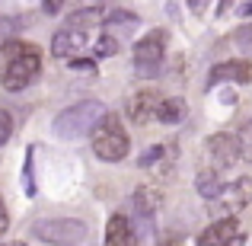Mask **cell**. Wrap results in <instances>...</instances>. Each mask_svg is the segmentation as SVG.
I'll return each instance as SVG.
<instances>
[{
    "mask_svg": "<svg viewBox=\"0 0 252 246\" xmlns=\"http://www.w3.org/2000/svg\"><path fill=\"white\" fill-rule=\"evenodd\" d=\"M3 68H0V86L6 93H19L26 90L42 70V55L35 45L26 42H3Z\"/></svg>",
    "mask_w": 252,
    "mask_h": 246,
    "instance_id": "6da1fadb",
    "label": "cell"
},
{
    "mask_svg": "<svg viewBox=\"0 0 252 246\" xmlns=\"http://www.w3.org/2000/svg\"><path fill=\"white\" fill-rule=\"evenodd\" d=\"M128 147H131L128 131L122 128V122H118L115 115L105 112V118L93 128V154L105 163H118V160H125Z\"/></svg>",
    "mask_w": 252,
    "mask_h": 246,
    "instance_id": "3957f363",
    "label": "cell"
},
{
    "mask_svg": "<svg viewBox=\"0 0 252 246\" xmlns=\"http://www.w3.org/2000/svg\"><path fill=\"white\" fill-rule=\"evenodd\" d=\"M23 192L26 195H32L35 192V182H32V157L26 160V176H23Z\"/></svg>",
    "mask_w": 252,
    "mask_h": 246,
    "instance_id": "cb8c5ba5",
    "label": "cell"
},
{
    "mask_svg": "<svg viewBox=\"0 0 252 246\" xmlns=\"http://www.w3.org/2000/svg\"><path fill=\"white\" fill-rule=\"evenodd\" d=\"M102 118H105V105L99 99H83V103H74L55 118V135L61 141H80V138L93 135V128Z\"/></svg>",
    "mask_w": 252,
    "mask_h": 246,
    "instance_id": "7a4b0ae2",
    "label": "cell"
},
{
    "mask_svg": "<svg viewBox=\"0 0 252 246\" xmlns=\"http://www.w3.org/2000/svg\"><path fill=\"white\" fill-rule=\"evenodd\" d=\"M217 202H220L223 208H230V211L246 208V205L252 202V179L249 176L233 179L230 185H223V192H220V198H217Z\"/></svg>",
    "mask_w": 252,
    "mask_h": 246,
    "instance_id": "30bf717a",
    "label": "cell"
},
{
    "mask_svg": "<svg viewBox=\"0 0 252 246\" xmlns=\"http://www.w3.org/2000/svg\"><path fill=\"white\" fill-rule=\"evenodd\" d=\"M169 144H154V147H147V150H144V157H141V166H144V170H160V163L163 160H169Z\"/></svg>",
    "mask_w": 252,
    "mask_h": 246,
    "instance_id": "e0dca14e",
    "label": "cell"
},
{
    "mask_svg": "<svg viewBox=\"0 0 252 246\" xmlns=\"http://www.w3.org/2000/svg\"><path fill=\"white\" fill-rule=\"evenodd\" d=\"M240 154H243V160L252 163V118L240 128Z\"/></svg>",
    "mask_w": 252,
    "mask_h": 246,
    "instance_id": "ac0fdd59",
    "label": "cell"
},
{
    "mask_svg": "<svg viewBox=\"0 0 252 246\" xmlns=\"http://www.w3.org/2000/svg\"><path fill=\"white\" fill-rule=\"evenodd\" d=\"M42 10L48 13V16H55V13L64 10V0H42Z\"/></svg>",
    "mask_w": 252,
    "mask_h": 246,
    "instance_id": "484cf974",
    "label": "cell"
},
{
    "mask_svg": "<svg viewBox=\"0 0 252 246\" xmlns=\"http://www.w3.org/2000/svg\"><path fill=\"white\" fill-rule=\"evenodd\" d=\"M13 128H16V125H13V115L3 109V105H0V147H3V144L13 138Z\"/></svg>",
    "mask_w": 252,
    "mask_h": 246,
    "instance_id": "44dd1931",
    "label": "cell"
},
{
    "mask_svg": "<svg viewBox=\"0 0 252 246\" xmlns=\"http://www.w3.org/2000/svg\"><path fill=\"white\" fill-rule=\"evenodd\" d=\"M70 68H74V70H86L90 77H96V64H93V61H83V58H74V61H70Z\"/></svg>",
    "mask_w": 252,
    "mask_h": 246,
    "instance_id": "d4e9b609",
    "label": "cell"
},
{
    "mask_svg": "<svg viewBox=\"0 0 252 246\" xmlns=\"http://www.w3.org/2000/svg\"><path fill=\"white\" fill-rule=\"evenodd\" d=\"M131 205H134V214H137V221H141V227L150 230V221L157 217V211H160V205H163V192L154 189V185H141V189H134V195H131Z\"/></svg>",
    "mask_w": 252,
    "mask_h": 246,
    "instance_id": "52a82bcc",
    "label": "cell"
},
{
    "mask_svg": "<svg viewBox=\"0 0 252 246\" xmlns=\"http://www.w3.org/2000/svg\"><path fill=\"white\" fill-rule=\"evenodd\" d=\"M105 23V13L99 10V6H86V10H77L67 16V26H74V29H96V26Z\"/></svg>",
    "mask_w": 252,
    "mask_h": 246,
    "instance_id": "9a60e30c",
    "label": "cell"
},
{
    "mask_svg": "<svg viewBox=\"0 0 252 246\" xmlns=\"http://www.w3.org/2000/svg\"><path fill=\"white\" fill-rule=\"evenodd\" d=\"M157 105H160V93L157 90H137L128 103L131 122L144 125V122H150V118H157Z\"/></svg>",
    "mask_w": 252,
    "mask_h": 246,
    "instance_id": "9c48e42d",
    "label": "cell"
},
{
    "mask_svg": "<svg viewBox=\"0 0 252 246\" xmlns=\"http://www.w3.org/2000/svg\"><path fill=\"white\" fill-rule=\"evenodd\" d=\"M105 23H109V26H118V23H122V26H131V29H134V26H137V16H134V13H125V10H115V13H109V16H105Z\"/></svg>",
    "mask_w": 252,
    "mask_h": 246,
    "instance_id": "7402d4cb",
    "label": "cell"
},
{
    "mask_svg": "<svg viewBox=\"0 0 252 246\" xmlns=\"http://www.w3.org/2000/svg\"><path fill=\"white\" fill-rule=\"evenodd\" d=\"M86 48H90V35H86V29L64 26V29L55 32V38H51V55H58V58L80 55V51H86Z\"/></svg>",
    "mask_w": 252,
    "mask_h": 246,
    "instance_id": "ba28073f",
    "label": "cell"
},
{
    "mask_svg": "<svg viewBox=\"0 0 252 246\" xmlns=\"http://www.w3.org/2000/svg\"><path fill=\"white\" fill-rule=\"evenodd\" d=\"M195 189H198V195H201L204 202H217V198H220V192H223L220 179H217V170H201V173H198Z\"/></svg>",
    "mask_w": 252,
    "mask_h": 246,
    "instance_id": "5bb4252c",
    "label": "cell"
},
{
    "mask_svg": "<svg viewBox=\"0 0 252 246\" xmlns=\"http://www.w3.org/2000/svg\"><path fill=\"white\" fill-rule=\"evenodd\" d=\"M240 224H236V217H220V221H214L208 230H204L201 237H198V243L204 246H220V243H233V240H243L240 234Z\"/></svg>",
    "mask_w": 252,
    "mask_h": 246,
    "instance_id": "7c38bea8",
    "label": "cell"
},
{
    "mask_svg": "<svg viewBox=\"0 0 252 246\" xmlns=\"http://www.w3.org/2000/svg\"><path fill=\"white\" fill-rule=\"evenodd\" d=\"M252 83V61H227V64H217L214 70H211L208 83Z\"/></svg>",
    "mask_w": 252,
    "mask_h": 246,
    "instance_id": "8fae6325",
    "label": "cell"
},
{
    "mask_svg": "<svg viewBox=\"0 0 252 246\" xmlns=\"http://www.w3.org/2000/svg\"><path fill=\"white\" fill-rule=\"evenodd\" d=\"M10 227V217H6V208H3V198H0V234Z\"/></svg>",
    "mask_w": 252,
    "mask_h": 246,
    "instance_id": "83f0119b",
    "label": "cell"
},
{
    "mask_svg": "<svg viewBox=\"0 0 252 246\" xmlns=\"http://www.w3.org/2000/svg\"><path fill=\"white\" fill-rule=\"evenodd\" d=\"M204 154H208V163L211 170H230L236 160H240V138H230V135H214L208 138V144H204Z\"/></svg>",
    "mask_w": 252,
    "mask_h": 246,
    "instance_id": "8992f818",
    "label": "cell"
},
{
    "mask_svg": "<svg viewBox=\"0 0 252 246\" xmlns=\"http://www.w3.org/2000/svg\"><path fill=\"white\" fill-rule=\"evenodd\" d=\"M96 58H112V55H118V42L112 35H102V38H96Z\"/></svg>",
    "mask_w": 252,
    "mask_h": 246,
    "instance_id": "d6986e66",
    "label": "cell"
},
{
    "mask_svg": "<svg viewBox=\"0 0 252 246\" xmlns=\"http://www.w3.org/2000/svg\"><path fill=\"white\" fill-rule=\"evenodd\" d=\"M236 45L252 55V23H246V26H240V29H236Z\"/></svg>",
    "mask_w": 252,
    "mask_h": 246,
    "instance_id": "603a6c76",
    "label": "cell"
},
{
    "mask_svg": "<svg viewBox=\"0 0 252 246\" xmlns=\"http://www.w3.org/2000/svg\"><path fill=\"white\" fill-rule=\"evenodd\" d=\"M157 118L166 125H176L185 118V99L172 96V99H160V105H157Z\"/></svg>",
    "mask_w": 252,
    "mask_h": 246,
    "instance_id": "2e32d148",
    "label": "cell"
},
{
    "mask_svg": "<svg viewBox=\"0 0 252 246\" xmlns=\"http://www.w3.org/2000/svg\"><path fill=\"white\" fill-rule=\"evenodd\" d=\"M19 29H23V19H16V16H0V45H3L13 32H19Z\"/></svg>",
    "mask_w": 252,
    "mask_h": 246,
    "instance_id": "ffe728a7",
    "label": "cell"
},
{
    "mask_svg": "<svg viewBox=\"0 0 252 246\" xmlns=\"http://www.w3.org/2000/svg\"><path fill=\"white\" fill-rule=\"evenodd\" d=\"M137 240V234H134V227H131V221L125 214H115L109 221V227H105V243L109 246H131Z\"/></svg>",
    "mask_w": 252,
    "mask_h": 246,
    "instance_id": "4fadbf2b",
    "label": "cell"
},
{
    "mask_svg": "<svg viewBox=\"0 0 252 246\" xmlns=\"http://www.w3.org/2000/svg\"><path fill=\"white\" fill-rule=\"evenodd\" d=\"M208 3L211 0H189V10L195 13V16H204V13H208Z\"/></svg>",
    "mask_w": 252,
    "mask_h": 246,
    "instance_id": "4316f807",
    "label": "cell"
},
{
    "mask_svg": "<svg viewBox=\"0 0 252 246\" xmlns=\"http://www.w3.org/2000/svg\"><path fill=\"white\" fill-rule=\"evenodd\" d=\"M32 234L42 243H83L86 240V224L70 221V217H45L32 224Z\"/></svg>",
    "mask_w": 252,
    "mask_h": 246,
    "instance_id": "277c9868",
    "label": "cell"
},
{
    "mask_svg": "<svg viewBox=\"0 0 252 246\" xmlns=\"http://www.w3.org/2000/svg\"><path fill=\"white\" fill-rule=\"evenodd\" d=\"M163 51H166V32L163 29L147 32V35L134 45V70L144 74V77L157 74V68H160V61H163Z\"/></svg>",
    "mask_w": 252,
    "mask_h": 246,
    "instance_id": "5b68a950",
    "label": "cell"
}]
</instances>
